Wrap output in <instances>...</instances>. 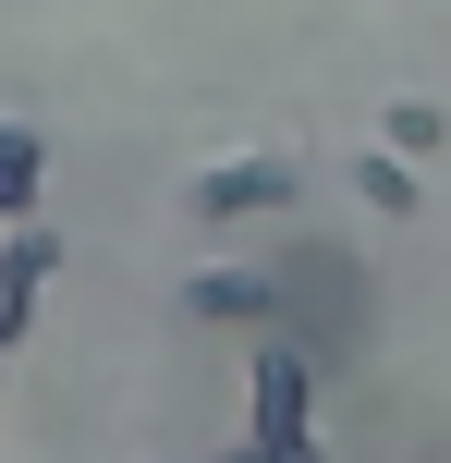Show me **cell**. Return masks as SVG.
I'll use <instances>...</instances> for the list:
<instances>
[{
    "label": "cell",
    "mask_w": 451,
    "mask_h": 463,
    "mask_svg": "<svg viewBox=\"0 0 451 463\" xmlns=\"http://www.w3.org/2000/svg\"><path fill=\"white\" fill-rule=\"evenodd\" d=\"M281 195H293V171H281V159H232V171H208V184H195V208L232 220V208H281Z\"/></svg>",
    "instance_id": "obj_1"
},
{
    "label": "cell",
    "mask_w": 451,
    "mask_h": 463,
    "mask_svg": "<svg viewBox=\"0 0 451 463\" xmlns=\"http://www.w3.org/2000/svg\"><path fill=\"white\" fill-rule=\"evenodd\" d=\"M24 171H37V146H24V135H0V208H24Z\"/></svg>",
    "instance_id": "obj_4"
},
{
    "label": "cell",
    "mask_w": 451,
    "mask_h": 463,
    "mask_svg": "<svg viewBox=\"0 0 451 463\" xmlns=\"http://www.w3.org/2000/svg\"><path fill=\"white\" fill-rule=\"evenodd\" d=\"M354 184H366V208H390V220L415 208V171H403V146H390V159H354Z\"/></svg>",
    "instance_id": "obj_2"
},
{
    "label": "cell",
    "mask_w": 451,
    "mask_h": 463,
    "mask_svg": "<svg viewBox=\"0 0 451 463\" xmlns=\"http://www.w3.org/2000/svg\"><path fill=\"white\" fill-rule=\"evenodd\" d=\"M451 135V122L428 110V98H390V146H403V159H428V146Z\"/></svg>",
    "instance_id": "obj_3"
}]
</instances>
